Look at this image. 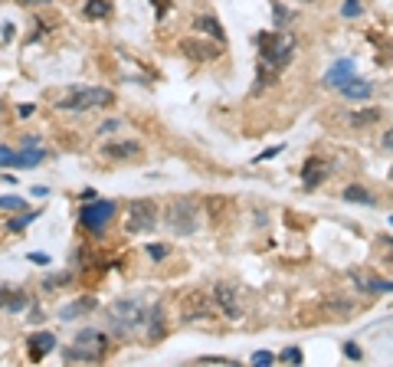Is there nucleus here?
Returning a JSON list of instances; mask_svg holds the SVG:
<instances>
[{
	"label": "nucleus",
	"mask_w": 393,
	"mask_h": 367,
	"mask_svg": "<svg viewBox=\"0 0 393 367\" xmlns=\"http://www.w3.org/2000/svg\"><path fill=\"white\" fill-rule=\"evenodd\" d=\"M256 43H259V76H262V82H269L279 69H285V66L292 63L295 37L285 33V30H275V33H259Z\"/></svg>",
	"instance_id": "f257e3e1"
},
{
	"label": "nucleus",
	"mask_w": 393,
	"mask_h": 367,
	"mask_svg": "<svg viewBox=\"0 0 393 367\" xmlns=\"http://www.w3.org/2000/svg\"><path fill=\"white\" fill-rule=\"evenodd\" d=\"M109 355V338L102 335V331H79L75 335V341L69 348H62V361L66 364H73V361H82V364H98V361H105Z\"/></svg>",
	"instance_id": "f03ea898"
},
{
	"label": "nucleus",
	"mask_w": 393,
	"mask_h": 367,
	"mask_svg": "<svg viewBox=\"0 0 393 367\" xmlns=\"http://www.w3.org/2000/svg\"><path fill=\"white\" fill-rule=\"evenodd\" d=\"M115 102V92L102 89V86H73L62 92V99L56 102V109L62 112H86V109H109Z\"/></svg>",
	"instance_id": "7ed1b4c3"
},
{
	"label": "nucleus",
	"mask_w": 393,
	"mask_h": 367,
	"mask_svg": "<svg viewBox=\"0 0 393 367\" xmlns=\"http://www.w3.org/2000/svg\"><path fill=\"white\" fill-rule=\"evenodd\" d=\"M109 321H111V325H115L118 331H122V335H131V331L145 328V321H147V305H145V299H138V295L118 299V302L111 305Z\"/></svg>",
	"instance_id": "20e7f679"
},
{
	"label": "nucleus",
	"mask_w": 393,
	"mask_h": 367,
	"mask_svg": "<svg viewBox=\"0 0 393 367\" xmlns=\"http://www.w3.org/2000/svg\"><path fill=\"white\" fill-rule=\"evenodd\" d=\"M158 223V207L151 200H135L125 214V233H151Z\"/></svg>",
	"instance_id": "39448f33"
},
{
	"label": "nucleus",
	"mask_w": 393,
	"mask_h": 367,
	"mask_svg": "<svg viewBox=\"0 0 393 367\" xmlns=\"http://www.w3.org/2000/svg\"><path fill=\"white\" fill-rule=\"evenodd\" d=\"M111 216H115V203L111 200H89V207H82V214H79V223L98 236L111 223Z\"/></svg>",
	"instance_id": "423d86ee"
},
{
	"label": "nucleus",
	"mask_w": 393,
	"mask_h": 367,
	"mask_svg": "<svg viewBox=\"0 0 393 367\" xmlns=\"http://www.w3.org/2000/svg\"><path fill=\"white\" fill-rule=\"evenodd\" d=\"M164 220H167V227L174 229V233H181V236H190L196 229V207L194 203H174V207H167V214H164Z\"/></svg>",
	"instance_id": "0eeeda50"
},
{
	"label": "nucleus",
	"mask_w": 393,
	"mask_h": 367,
	"mask_svg": "<svg viewBox=\"0 0 393 367\" xmlns=\"http://www.w3.org/2000/svg\"><path fill=\"white\" fill-rule=\"evenodd\" d=\"M49 351H56V335H53V331H37V335L26 338V357H30L33 364H39Z\"/></svg>",
	"instance_id": "6e6552de"
},
{
	"label": "nucleus",
	"mask_w": 393,
	"mask_h": 367,
	"mask_svg": "<svg viewBox=\"0 0 393 367\" xmlns=\"http://www.w3.org/2000/svg\"><path fill=\"white\" fill-rule=\"evenodd\" d=\"M351 279L360 292H370V295H381V292H390L393 295V282L390 279H381L374 272H364V269H351Z\"/></svg>",
	"instance_id": "1a4fd4ad"
},
{
	"label": "nucleus",
	"mask_w": 393,
	"mask_h": 367,
	"mask_svg": "<svg viewBox=\"0 0 393 367\" xmlns=\"http://www.w3.org/2000/svg\"><path fill=\"white\" fill-rule=\"evenodd\" d=\"M213 299H217V305L226 312V318H243V308H239L236 289L230 285V282H217V285H213Z\"/></svg>",
	"instance_id": "9d476101"
},
{
	"label": "nucleus",
	"mask_w": 393,
	"mask_h": 367,
	"mask_svg": "<svg viewBox=\"0 0 393 367\" xmlns=\"http://www.w3.org/2000/svg\"><path fill=\"white\" fill-rule=\"evenodd\" d=\"M26 292L24 289H13V285H0V312H7V315H13V312H24L26 308Z\"/></svg>",
	"instance_id": "9b49d317"
},
{
	"label": "nucleus",
	"mask_w": 393,
	"mask_h": 367,
	"mask_svg": "<svg viewBox=\"0 0 393 367\" xmlns=\"http://www.w3.org/2000/svg\"><path fill=\"white\" fill-rule=\"evenodd\" d=\"M95 295H82V299H75V302L62 305L60 308V321H75V318H82L86 312H95Z\"/></svg>",
	"instance_id": "f8f14e48"
},
{
	"label": "nucleus",
	"mask_w": 393,
	"mask_h": 367,
	"mask_svg": "<svg viewBox=\"0 0 393 367\" xmlns=\"http://www.w3.org/2000/svg\"><path fill=\"white\" fill-rule=\"evenodd\" d=\"M302 180H305L308 190H315L321 180H328V164L321 158H308L305 167H302Z\"/></svg>",
	"instance_id": "ddd939ff"
},
{
	"label": "nucleus",
	"mask_w": 393,
	"mask_h": 367,
	"mask_svg": "<svg viewBox=\"0 0 393 367\" xmlns=\"http://www.w3.org/2000/svg\"><path fill=\"white\" fill-rule=\"evenodd\" d=\"M105 158L109 161H128V158H138L141 154V144L138 141H115V144H105Z\"/></svg>",
	"instance_id": "4468645a"
},
{
	"label": "nucleus",
	"mask_w": 393,
	"mask_h": 367,
	"mask_svg": "<svg viewBox=\"0 0 393 367\" xmlns=\"http://www.w3.org/2000/svg\"><path fill=\"white\" fill-rule=\"evenodd\" d=\"M338 89H341V95H347V99H354V102H367L370 95H374V86L357 76H351L344 86H338Z\"/></svg>",
	"instance_id": "2eb2a0df"
},
{
	"label": "nucleus",
	"mask_w": 393,
	"mask_h": 367,
	"mask_svg": "<svg viewBox=\"0 0 393 367\" xmlns=\"http://www.w3.org/2000/svg\"><path fill=\"white\" fill-rule=\"evenodd\" d=\"M351 76H357L354 63H351V59H341V63H334L331 69H328V76H325V86H334V89H338V86H344V82H347Z\"/></svg>",
	"instance_id": "dca6fc26"
},
{
	"label": "nucleus",
	"mask_w": 393,
	"mask_h": 367,
	"mask_svg": "<svg viewBox=\"0 0 393 367\" xmlns=\"http://www.w3.org/2000/svg\"><path fill=\"white\" fill-rule=\"evenodd\" d=\"M217 46H220V43H217ZM217 46H213V43H194V39H184V43H181V50H184L190 59H217V56H220Z\"/></svg>",
	"instance_id": "f3484780"
},
{
	"label": "nucleus",
	"mask_w": 393,
	"mask_h": 367,
	"mask_svg": "<svg viewBox=\"0 0 393 367\" xmlns=\"http://www.w3.org/2000/svg\"><path fill=\"white\" fill-rule=\"evenodd\" d=\"M194 26H196V30H203V33H210V37L217 39L220 46H226V33H223V26L217 23V17H196Z\"/></svg>",
	"instance_id": "a211bd4d"
},
{
	"label": "nucleus",
	"mask_w": 393,
	"mask_h": 367,
	"mask_svg": "<svg viewBox=\"0 0 393 367\" xmlns=\"http://www.w3.org/2000/svg\"><path fill=\"white\" fill-rule=\"evenodd\" d=\"M82 13L89 20H105V17H111V0H86Z\"/></svg>",
	"instance_id": "6ab92c4d"
},
{
	"label": "nucleus",
	"mask_w": 393,
	"mask_h": 367,
	"mask_svg": "<svg viewBox=\"0 0 393 367\" xmlns=\"http://www.w3.org/2000/svg\"><path fill=\"white\" fill-rule=\"evenodd\" d=\"M147 335H151V341H161V338H164V312H161V308H151V312H147Z\"/></svg>",
	"instance_id": "aec40b11"
},
{
	"label": "nucleus",
	"mask_w": 393,
	"mask_h": 367,
	"mask_svg": "<svg viewBox=\"0 0 393 367\" xmlns=\"http://www.w3.org/2000/svg\"><path fill=\"white\" fill-rule=\"evenodd\" d=\"M381 122V109H360V112L351 115V128H367Z\"/></svg>",
	"instance_id": "412c9836"
},
{
	"label": "nucleus",
	"mask_w": 393,
	"mask_h": 367,
	"mask_svg": "<svg viewBox=\"0 0 393 367\" xmlns=\"http://www.w3.org/2000/svg\"><path fill=\"white\" fill-rule=\"evenodd\" d=\"M344 200H351V203H364V207H374V203H377V200H374V194H370L367 187H357V184H354V187H347V190H344Z\"/></svg>",
	"instance_id": "4be33fe9"
},
{
	"label": "nucleus",
	"mask_w": 393,
	"mask_h": 367,
	"mask_svg": "<svg viewBox=\"0 0 393 367\" xmlns=\"http://www.w3.org/2000/svg\"><path fill=\"white\" fill-rule=\"evenodd\" d=\"M187 305H190V308L184 312V321H190V318H203V315H210V312H207V299H203V295H190V299H187Z\"/></svg>",
	"instance_id": "5701e85b"
},
{
	"label": "nucleus",
	"mask_w": 393,
	"mask_h": 367,
	"mask_svg": "<svg viewBox=\"0 0 393 367\" xmlns=\"http://www.w3.org/2000/svg\"><path fill=\"white\" fill-rule=\"evenodd\" d=\"M26 207L24 197H0V210H13V214H20Z\"/></svg>",
	"instance_id": "b1692460"
},
{
	"label": "nucleus",
	"mask_w": 393,
	"mask_h": 367,
	"mask_svg": "<svg viewBox=\"0 0 393 367\" xmlns=\"http://www.w3.org/2000/svg\"><path fill=\"white\" fill-rule=\"evenodd\" d=\"M272 13H275V26H285V20H292V13L285 10L282 3H272Z\"/></svg>",
	"instance_id": "393cba45"
},
{
	"label": "nucleus",
	"mask_w": 393,
	"mask_h": 367,
	"mask_svg": "<svg viewBox=\"0 0 393 367\" xmlns=\"http://www.w3.org/2000/svg\"><path fill=\"white\" fill-rule=\"evenodd\" d=\"M69 272H56V276H49L46 279V289H60V285H66V282H69Z\"/></svg>",
	"instance_id": "a878e982"
},
{
	"label": "nucleus",
	"mask_w": 393,
	"mask_h": 367,
	"mask_svg": "<svg viewBox=\"0 0 393 367\" xmlns=\"http://www.w3.org/2000/svg\"><path fill=\"white\" fill-rule=\"evenodd\" d=\"M33 220H37V214H26V216H20V220H13V223H10V233H20V229H26L30 223H33Z\"/></svg>",
	"instance_id": "bb28decb"
},
{
	"label": "nucleus",
	"mask_w": 393,
	"mask_h": 367,
	"mask_svg": "<svg viewBox=\"0 0 393 367\" xmlns=\"http://www.w3.org/2000/svg\"><path fill=\"white\" fill-rule=\"evenodd\" d=\"M279 357H282L285 364H302V351H298V348H285Z\"/></svg>",
	"instance_id": "cd10ccee"
},
{
	"label": "nucleus",
	"mask_w": 393,
	"mask_h": 367,
	"mask_svg": "<svg viewBox=\"0 0 393 367\" xmlns=\"http://www.w3.org/2000/svg\"><path fill=\"white\" fill-rule=\"evenodd\" d=\"M272 361H275L272 351H256V355H253V364H259V367H269Z\"/></svg>",
	"instance_id": "c85d7f7f"
},
{
	"label": "nucleus",
	"mask_w": 393,
	"mask_h": 367,
	"mask_svg": "<svg viewBox=\"0 0 393 367\" xmlns=\"http://www.w3.org/2000/svg\"><path fill=\"white\" fill-rule=\"evenodd\" d=\"M167 253H171V250H167V246H161V243H151V246H147V256H151V259H164Z\"/></svg>",
	"instance_id": "c756f323"
},
{
	"label": "nucleus",
	"mask_w": 393,
	"mask_h": 367,
	"mask_svg": "<svg viewBox=\"0 0 393 367\" xmlns=\"http://www.w3.org/2000/svg\"><path fill=\"white\" fill-rule=\"evenodd\" d=\"M341 13L344 17H357V13H360V0H344Z\"/></svg>",
	"instance_id": "7c9ffc66"
},
{
	"label": "nucleus",
	"mask_w": 393,
	"mask_h": 367,
	"mask_svg": "<svg viewBox=\"0 0 393 367\" xmlns=\"http://www.w3.org/2000/svg\"><path fill=\"white\" fill-rule=\"evenodd\" d=\"M13 158H17L13 148H0V167H13Z\"/></svg>",
	"instance_id": "2f4dec72"
},
{
	"label": "nucleus",
	"mask_w": 393,
	"mask_h": 367,
	"mask_svg": "<svg viewBox=\"0 0 393 367\" xmlns=\"http://www.w3.org/2000/svg\"><path fill=\"white\" fill-rule=\"evenodd\" d=\"M151 3H154V17L158 20H164V13L171 10V0H151Z\"/></svg>",
	"instance_id": "473e14b6"
},
{
	"label": "nucleus",
	"mask_w": 393,
	"mask_h": 367,
	"mask_svg": "<svg viewBox=\"0 0 393 367\" xmlns=\"http://www.w3.org/2000/svg\"><path fill=\"white\" fill-rule=\"evenodd\" d=\"M344 355L351 357V361H360V348L357 344H344Z\"/></svg>",
	"instance_id": "72a5a7b5"
},
{
	"label": "nucleus",
	"mask_w": 393,
	"mask_h": 367,
	"mask_svg": "<svg viewBox=\"0 0 393 367\" xmlns=\"http://www.w3.org/2000/svg\"><path fill=\"white\" fill-rule=\"evenodd\" d=\"M26 259H30V263H37V266H46V263H49V256H46V253H30Z\"/></svg>",
	"instance_id": "f704fd0d"
},
{
	"label": "nucleus",
	"mask_w": 393,
	"mask_h": 367,
	"mask_svg": "<svg viewBox=\"0 0 393 367\" xmlns=\"http://www.w3.org/2000/svg\"><path fill=\"white\" fill-rule=\"evenodd\" d=\"M118 128H122V122H105L98 131H102V135H109V131H118Z\"/></svg>",
	"instance_id": "c9c22d12"
},
{
	"label": "nucleus",
	"mask_w": 393,
	"mask_h": 367,
	"mask_svg": "<svg viewBox=\"0 0 393 367\" xmlns=\"http://www.w3.org/2000/svg\"><path fill=\"white\" fill-rule=\"evenodd\" d=\"M383 148H387V151H393V128H387V131H383Z\"/></svg>",
	"instance_id": "e433bc0d"
},
{
	"label": "nucleus",
	"mask_w": 393,
	"mask_h": 367,
	"mask_svg": "<svg viewBox=\"0 0 393 367\" xmlns=\"http://www.w3.org/2000/svg\"><path fill=\"white\" fill-rule=\"evenodd\" d=\"M282 151V148H279V144H275V148H269V151H262L259 154V161H269V158H275V154Z\"/></svg>",
	"instance_id": "4c0bfd02"
},
{
	"label": "nucleus",
	"mask_w": 393,
	"mask_h": 367,
	"mask_svg": "<svg viewBox=\"0 0 393 367\" xmlns=\"http://www.w3.org/2000/svg\"><path fill=\"white\" fill-rule=\"evenodd\" d=\"M24 7H37V3H49V0H20Z\"/></svg>",
	"instance_id": "58836bf2"
},
{
	"label": "nucleus",
	"mask_w": 393,
	"mask_h": 367,
	"mask_svg": "<svg viewBox=\"0 0 393 367\" xmlns=\"http://www.w3.org/2000/svg\"><path fill=\"white\" fill-rule=\"evenodd\" d=\"M387 243H390V246H393V236H387Z\"/></svg>",
	"instance_id": "ea45409f"
},
{
	"label": "nucleus",
	"mask_w": 393,
	"mask_h": 367,
	"mask_svg": "<svg viewBox=\"0 0 393 367\" xmlns=\"http://www.w3.org/2000/svg\"><path fill=\"white\" fill-rule=\"evenodd\" d=\"M390 180H393V167H390Z\"/></svg>",
	"instance_id": "a19ab883"
},
{
	"label": "nucleus",
	"mask_w": 393,
	"mask_h": 367,
	"mask_svg": "<svg viewBox=\"0 0 393 367\" xmlns=\"http://www.w3.org/2000/svg\"><path fill=\"white\" fill-rule=\"evenodd\" d=\"M305 3H311V0H305Z\"/></svg>",
	"instance_id": "79ce46f5"
},
{
	"label": "nucleus",
	"mask_w": 393,
	"mask_h": 367,
	"mask_svg": "<svg viewBox=\"0 0 393 367\" xmlns=\"http://www.w3.org/2000/svg\"><path fill=\"white\" fill-rule=\"evenodd\" d=\"M390 223H393V216H390Z\"/></svg>",
	"instance_id": "37998d69"
}]
</instances>
